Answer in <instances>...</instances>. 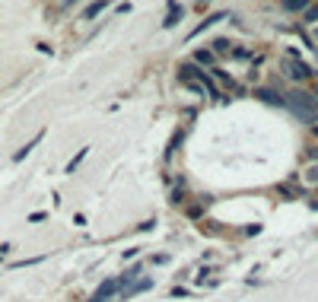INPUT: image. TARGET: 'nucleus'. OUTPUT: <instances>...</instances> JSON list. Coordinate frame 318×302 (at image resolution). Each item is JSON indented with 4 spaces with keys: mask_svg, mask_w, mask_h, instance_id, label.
Here are the masks:
<instances>
[{
    "mask_svg": "<svg viewBox=\"0 0 318 302\" xmlns=\"http://www.w3.org/2000/svg\"><path fill=\"white\" fill-rule=\"evenodd\" d=\"M305 181H312V185H318V166H309V169H305Z\"/></svg>",
    "mask_w": 318,
    "mask_h": 302,
    "instance_id": "18",
    "label": "nucleus"
},
{
    "mask_svg": "<svg viewBox=\"0 0 318 302\" xmlns=\"http://www.w3.org/2000/svg\"><path fill=\"white\" fill-rule=\"evenodd\" d=\"M309 159H318V146H309Z\"/></svg>",
    "mask_w": 318,
    "mask_h": 302,
    "instance_id": "21",
    "label": "nucleus"
},
{
    "mask_svg": "<svg viewBox=\"0 0 318 302\" xmlns=\"http://www.w3.org/2000/svg\"><path fill=\"white\" fill-rule=\"evenodd\" d=\"M153 286V280L150 277H143V280H137V283L131 286V289H124V299H134V296H140V293H146V289Z\"/></svg>",
    "mask_w": 318,
    "mask_h": 302,
    "instance_id": "7",
    "label": "nucleus"
},
{
    "mask_svg": "<svg viewBox=\"0 0 318 302\" xmlns=\"http://www.w3.org/2000/svg\"><path fill=\"white\" fill-rule=\"evenodd\" d=\"M210 45H213V48H210L213 54H232V48H229V42H226V38H213Z\"/></svg>",
    "mask_w": 318,
    "mask_h": 302,
    "instance_id": "14",
    "label": "nucleus"
},
{
    "mask_svg": "<svg viewBox=\"0 0 318 302\" xmlns=\"http://www.w3.org/2000/svg\"><path fill=\"white\" fill-rule=\"evenodd\" d=\"M315 19H318V0H315L309 10H305V23H315Z\"/></svg>",
    "mask_w": 318,
    "mask_h": 302,
    "instance_id": "17",
    "label": "nucleus"
},
{
    "mask_svg": "<svg viewBox=\"0 0 318 302\" xmlns=\"http://www.w3.org/2000/svg\"><path fill=\"white\" fill-rule=\"evenodd\" d=\"M194 60H197V64H204V67H216V54L207 51V48H201V51L194 54Z\"/></svg>",
    "mask_w": 318,
    "mask_h": 302,
    "instance_id": "12",
    "label": "nucleus"
},
{
    "mask_svg": "<svg viewBox=\"0 0 318 302\" xmlns=\"http://www.w3.org/2000/svg\"><path fill=\"white\" fill-rule=\"evenodd\" d=\"M42 137H45V130H38V134H35L32 140H29V143H26L23 149H16V153H13V163H23V159H26L29 153H32V149H35L38 143H42Z\"/></svg>",
    "mask_w": 318,
    "mask_h": 302,
    "instance_id": "6",
    "label": "nucleus"
},
{
    "mask_svg": "<svg viewBox=\"0 0 318 302\" xmlns=\"http://www.w3.org/2000/svg\"><path fill=\"white\" fill-rule=\"evenodd\" d=\"M283 105L299 121H305V124H312V127L318 124V96L305 93V89H290V93L283 96Z\"/></svg>",
    "mask_w": 318,
    "mask_h": 302,
    "instance_id": "1",
    "label": "nucleus"
},
{
    "mask_svg": "<svg viewBox=\"0 0 318 302\" xmlns=\"http://www.w3.org/2000/svg\"><path fill=\"white\" fill-rule=\"evenodd\" d=\"M86 153H89V149L83 146V149H80V153H76V156L70 159V163H67V169H64V172H67V175H70V172H76V166H80V163H83V159H86Z\"/></svg>",
    "mask_w": 318,
    "mask_h": 302,
    "instance_id": "15",
    "label": "nucleus"
},
{
    "mask_svg": "<svg viewBox=\"0 0 318 302\" xmlns=\"http://www.w3.org/2000/svg\"><path fill=\"white\" fill-rule=\"evenodd\" d=\"M232 57H252V51L248 48H232Z\"/></svg>",
    "mask_w": 318,
    "mask_h": 302,
    "instance_id": "19",
    "label": "nucleus"
},
{
    "mask_svg": "<svg viewBox=\"0 0 318 302\" xmlns=\"http://www.w3.org/2000/svg\"><path fill=\"white\" fill-rule=\"evenodd\" d=\"M315 86H318V80H315Z\"/></svg>",
    "mask_w": 318,
    "mask_h": 302,
    "instance_id": "26",
    "label": "nucleus"
},
{
    "mask_svg": "<svg viewBox=\"0 0 318 302\" xmlns=\"http://www.w3.org/2000/svg\"><path fill=\"white\" fill-rule=\"evenodd\" d=\"M283 70L290 73V80H296V83H302V80H309V77H312L309 64H302L299 57H290V60H283Z\"/></svg>",
    "mask_w": 318,
    "mask_h": 302,
    "instance_id": "3",
    "label": "nucleus"
},
{
    "mask_svg": "<svg viewBox=\"0 0 318 302\" xmlns=\"http://www.w3.org/2000/svg\"><path fill=\"white\" fill-rule=\"evenodd\" d=\"M197 4H201V7H204V4H210V0H197Z\"/></svg>",
    "mask_w": 318,
    "mask_h": 302,
    "instance_id": "25",
    "label": "nucleus"
},
{
    "mask_svg": "<svg viewBox=\"0 0 318 302\" xmlns=\"http://www.w3.org/2000/svg\"><path fill=\"white\" fill-rule=\"evenodd\" d=\"M182 16H185V10L178 7V4H172V10H169V16L163 19V29H175V26H178V19H182Z\"/></svg>",
    "mask_w": 318,
    "mask_h": 302,
    "instance_id": "9",
    "label": "nucleus"
},
{
    "mask_svg": "<svg viewBox=\"0 0 318 302\" xmlns=\"http://www.w3.org/2000/svg\"><path fill=\"white\" fill-rule=\"evenodd\" d=\"M255 96L261 99V102H267V105H274V108H280L283 105V99H280V93H274V89H267V86H258L255 89Z\"/></svg>",
    "mask_w": 318,
    "mask_h": 302,
    "instance_id": "5",
    "label": "nucleus"
},
{
    "mask_svg": "<svg viewBox=\"0 0 318 302\" xmlns=\"http://www.w3.org/2000/svg\"><path fill=\"white\" fill-rule=\"evenodd\" d=\"M70 4H76V0H64V7H70Z\"/></svg>",
    "mask_w": 318,
    "mask_h": 302,
    "instance_id": "24",
    "label": "nucleus"
},
{
    "mask_svg": "<svg viewBox=\"0 0 318 302\" xmlns=\"http://www.w3.org/2000/svg\"><path fill=\"white\" fill-rule=\"evenodd\" d=\"M312 38H315V42H318V26H312Z\"/></svg>",
    "mask_w": 318,
    "mask_h": 302,
    "instance_id": "22",
    "label": "nucleus"
},
{
    "mask_svg": "<svg viewBox=\"0 0 318 302\" xmlns=\"http://www.w3.org/2000/svg\"><path fill=\"white\" fill-rule=\"evenodd\" d=\"M312 137H318V124H315V127H312Z\"/></svg>",
    "mask_w": 318,
    "mask_h": 302,
    "instance_id": "23",
    "label": "nucleus"
},
{
    "mask_svg": "<svg viewBox=\"0 0 318 302\" xmlns=\"http://www.w3.org/2000/svg\"><path fill=\"white\" fill-rule=\"evenodd\" d=\"M283 7H286V10H290V13H299V10H302V13H305V10H309V7H312V0H283Z\"/></svg>",
    "mask_w": 318,
    "mask_h": 302,
    "instance_id": "13",
    "label": "nucleus"
},
{
    "mask_svg": "<svg viewBox=\"0 0 318 302\" xmlns=\"http://www.w3.org/2000/svg\"><path fill=\"white\" fill-rule=\"evenodd\" d=\"M105 7H108V0H93V4H89V7L83 10V19H96Z\"/></svg>",
    "mask_w": 318,
    "mask_h": 302,
    "instance_id": "11",
    "label": "nucleus"
},
{
    "mask_svg": "<svg viewBox=\"0 0 318 302\" xmlns=\"http://www.w3.org/2000/svg\"><path fill=\"white\" fill-rule=\"evenodd\" d=\"M118 289H121V280H118V277H108L105 283L99 286L93 296H89V302H108V299H112V296L118 293Z\"/></svg>",
    "mask_w": 318,
    "mask_h": 302,
    "instance_id": "4",
    "label": "nucleus"
},
{
    "mask_svg": "<svg viewBox=\"0 0 318 302\" xmlns=\"http://www.w3.org/2000/svg\"><path fill=\"white\" fill-rule=\"evenodd\" d=\"M220 19H229V13H213V16H207V19H204V23H197V26H194V32H191V38H194V35H201V32H204V29H210L213 23H220Z\"/></svg>",
    "mask_w": 318,
    "mask_h": 302,
    "instance_id": "8",
    "label": "nucleus"
},
{
    "mask_svg": "<svg viewBox=\"0 0 318 302\" xmlns=\"http://www.w3.org/2000/svg\"><path fill=\"white\" fill-rule=\"evenodd\" d=\"M204 213V210L201 207H188V216H191V219H197V216H201Z\"/></svg>",
    "mask_w": 318,
    "mask_h": 302,
    "instance_id": "20",
    "label": "nucleus"
},
{
    "mask_svg": "<svg viewBox=\"0 0 318 302\" xmlns=\"http://www.w3.org/2000/svg\"><path fill=\"white\" fill-rule=\"evenodd\" d=\"M185 80H197V83H201V89H204L210 99H226L223 89L210 80V73H207V70H201L197 64H182V83H185Z\"/></svg>",
    "mask_w": 318,
    "mask_h": 302,
    "instance_id": "2",
    "label": "nucleus"
},
{
    "mask_svg": "<svg viewBox=\"0 0 318 302\" xmlns=\"http://www.w3.org/2000/svg\"><path fill=\"white\" fill-rule=\"evenodd\" d=\"M137 277H140V264H134L131 270H124V274L118 277V280H121V289H131V283H134Z\"/></svg>",
    "mask_w": 318,
    "mask_h": 302,
    "instance_id": "10",
    "label": "nucleus"
},
{
    "mask_svg": "<svg viewBox=\"0 0 318 302\" xmlns=\"http://www.w3.org/2000/svg\"><path fill=\"white\" fill-rule=\"evenodd\" d=\"M213 77L220 80V83H226V86H232V80H229V73L226 70H220V67H213Z\"/></svg>",
    "mask_w": 318,
    "mask_h": 302,
    "instance_id": "16",
    "label": "nucleus"
}]
</instances>
